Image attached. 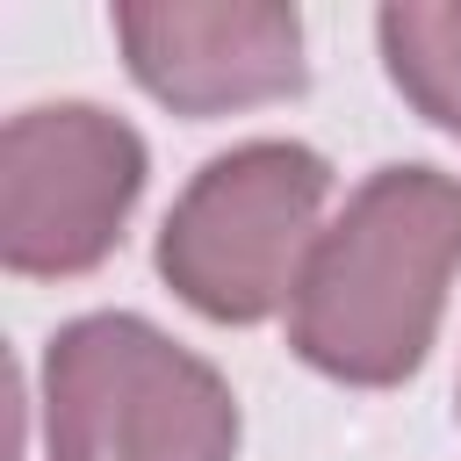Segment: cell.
<instances>
[{
  "instance_id": "obj_3",
  "label": "cell",
  "mask_w": 461,
  "mask_h": 461,
  "mask_svg": "<svg viewBox=\"0 0 461 461\" xmlns=\"http://www.w3.org/2000/svg\"><path fill=\"white\" fill-rule=\"evenodd\" d=\"M331 158L303 137H245L173 194L158 223V281L209 324H267L324 238Z\"/></svg>"
},
{
  "instance_id": "obj_1",
  "label": "cell",
  "mask_w": 461,
  "mask_h": 461,
  "mask_svg": "<svg viewBox=\"0 0 461 461\" xmlns=\"http://www.w3.org/2000/svg\"><path fill=\"white\" fill-rule=\"evenodd\" d=\"M461 274V180L396 158L375 166L324 223L295 303L288 353L346 389H396L425 367Z\"/></svg>"
},
{
  "instance_id": "obj_5",
  "label": "cell",
  "mask_w": 461,
  "mask_h": 461,
  "mask_svg": "<svg viewBox=\"0 0 461 461\" xmlns=\"http://www.w3.org/2000/svg\"><path fill=\"white\" fill-rule=\"evenodd\" d=\"M108 29L130 79L187 122L295 101L310 86L303 14L274 0H122Z\"/></svg>"
},
{
  "instance_id": "obj_6",
  "label": "cell",
  "mask_w": 461,
  "mask_h": 461,
  "mask_svg": "<svg viewBox=\"0 0 461 461\" xmlns=\"http://www.w3.org/2000/svg\"><path fill=\"white\" fill-rule=\"evenodd\" d=\"M389 86L447 137H461V0H396L375 14Z\"/></svg>"
},
{
  "instance_id": "obj_2",
  "label": "cell",
  "mask_w": 461,
  "mask_h": 461,
  "mask_svg": "<svg viewBox=\"0 0 461 461\" xmlns=\"http://www.w3.org/2000/svg\"><path fill=\"white\" fill-rule=\"evenodd\" d=\"M43 461H238L245 418L216 360L137 310H86L43 339Z\"/></svg>"
},
{
  "instance_id": "obj_4",
  "label": "cell",
  "mask_w": 461,
  "mask_h": 461,
  "mask_svg": "<svg viewBox=\"0 0 461 461\" xmlns=\"http://www.w3.org/2000/svg\"><path fill=\"white\" fill-rule=\"evenodd\" d=\"M151 180L144 137L101 101H36L0 130V267L22 281L94 274Z\"/></svg>"
}]
</instances>
